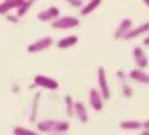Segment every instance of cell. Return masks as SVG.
<instances>
[{"label":"cell","instance_id":"6","mask_svg":"<svg viewBox=\"0 0 149 135\" xmlns=\"http://www.w3.org/2000/svg\"><path fill=\"white\" fill-rule=\"evenodd\" d=\"M35 85H38L39 88H44V90H50V91H55L58 90V82L52 77H47V76H35Z\"/></svg>","mask_w":149,"mask_h":135},{"label":"cell","instance_id":"11","mask_svg":"<svg viewBox=\"0 0 149 135\" xmlns=\"http://www.w3.org/2000/svg\"><path fill=\"white\" fill-rule=\"evenodd\" d=\"M149 33V22H143V24H140L138 27H132V30L129 31V33L124 36L123 39H135V38H138V36H141V35H148Z\"/></svg>","mask_w":149,"mask_h":135},{"label":"cell","instance_id":"14","mask_svg":"<svg viewBox=\"0 0 149 135\" xmlns=\"http://www.w3.org/2000/svg\"><path fill=\"white\" fill-rule=\"evenodd\" d=\"M100 3H102V0H86V3L82 6V10H80V16L91 14L94 10H97Z\"/></svg>","mask_w":149,"mask_h":135},{"label":"cell","instance_id":"10","mask_svg":"<svg viewBox=\"0 0 149 135\" xmlns=\"http://www.w3.org/2000/svg\"><path fill=\"white\" fill-rule=\"evenodd\" d=\"M129 79L134 80V82H138L141 85H149V74L144 72V69L141 68H135L129 72Z\"/></svg>","mask_w":149,"mask_h":135},{"label":"cell","instance_id":"12","mask_svg":"<svg viewBox=\"0 0 149 135\" xmlns=\"http://www.w3.org/2000/svg\"><path fill=\"white\" fill-rule=\"evenodd\" d=\"M24 0H3L0 2V16H6L11 11H16L22 5Z\"/></svg>","mask_w":149,"mask_h":135},{"label":"cell","instance_id":"7","mask_svg":"<svg viewBox=\"0 0 149 135\" xmlns=\"http://www.w3.org/2000/svg\"><path fill=\"white\" fill-rule=\"evenodd\" d=\"M132 27H134V22H132V19H123V20L119 22V25L115 28L113 38H115V39H123L124 36H126L129 31L132 30Z\"/></svg>","mask_w":149,"mask_h":135},{"label":"cell","instance_id":"5","mask_svg":"<svg viewBox=\"0 0 149 135\" xmlns=\"http://www.w3.org/2000/svg\"><path fill=\"white\" fill-rule=\"evenodd\" d=\"M104 97L100 94V91L97 88H91L90 93H88V102H90L91 108L96 110V112H100V110H104Z\"/></svg>","mask_w":149,"mask_h":135},{"label":"cell","instance_id":"4","mask_svg":"<svg viewBox=\"0 0 149 135\" xmlns=\"http://www.w3.org/2000/svg\"><path fill=\"white\" fill-rule=\"evenodd\" d=\"M97 85H99V91H100V94H102L104 99H110V85H108V79H107V72H105V69H104L102 66H100L97 69Z\"/></svg>","mask_w":149,"mask_h":135},{"label":"cell","instance_id":"27","mask_svg":"<svg viewBox=\"0 0 149 135\" xmlns=\"http://www.w3.org/2000/svg\"><path fill=\"white\" fill-rule=\"evenodd\" d=\"M83 2H85V0H83Z\"/></svg>","mask_w":149,"mask_h":135},{"label":"cell","instance_id":"19","mask_svg":"<svg viewBox=\"0 0 149 135\" xmlns=\"http://www.w3.org/2000/svg\"><path fill=\"white\" fill-rule=\"evenodd\" d=\"M13 132L14 134H22V135H33V134H36V130H33V129H29V127H14L13 129Z\"/></svg>","mask_w":149,"mask_h":135},{"label":"cell","instance_id":"17","mask_svg":"<svg viewBox=\"0 0 149 135\" xmlns=\"http://www.w3.org/2000/svg\"><path fill=\"white\" fill-rule=\"evenodd\" d=\"M64 108H66V115L69 118L74 116V99H72L71 94L64 96Z\"/></svg>","mask_w":149,"mask_h":135},{"label":"cell","instance_id":"15","mask_svg":"<svg viewBox=\"0 0 149 135\" xmlns=\"http://www.w3.org/2000/svg\"><path fill=\"white\" fill-rule=\"evenodd\" d=\"M77 41H79V38L75 35H69V36H64V38H61L57 43V47L58 49H69V47H72V46H75L77 44Z\"/></svg>","mask_w":149,"mask_h":135},{"label":"cell","instance_id":"2","mask_svg":"<svg viewBox=\"0 0 149 135\" xmlns=\"http://www.w3.org/2000/svg\"><path fill=\"white\" fill-rule=\"evenodd\" d=\"M50 25L55 30H72L80 25V20L75 16H58L55 20L50 22Z\"/></svg>","mask_w":149,"mask_h":135},{"label":"cell","instance_id":"22","mask_svg":"<svg viewBox=\"0 0 149 135\" xmlns=\"http://www.w3.org/2000/svg\"><path fill=\"white\" fill-rule=\"evenodd\" d=\"M141 129H143V134H148L149 135V120L141 122Z\"/></svg>","mask_w":149,"mask_h":135},{"label":"cell","instance_id":"16","mask_svg":"<svg viewBox=\"0 0 149 135\" xmlns=\"http://www.w3.org/2000/svg\"><path fill=\"white\" fill-rule=\"evenodd\" d=\"M119 127L124 130H140L141 129V122L135 121V120H127V121H121Z\"/></svg>","mask_w":149,"mask_h":135},{"label":"cell","instance_id":"13","mask_svg":"<svg viewBox=\"0 0 149 135\" xmlns=\"http://www.w3.org/2000/svg\"><path fill=\"white\" fill-rule=\"evenodd\" d=\"M74 116L77 118L80 122H88L90 115H88V108L83 102H80V101L74 102Z\"/></svg>","mask_w":149,"mask_h":135},{"label":"cell","instance_id":"3","mask_svg":"<svg viewBox=\"0 0 149 135\" xmlns=\"http://www.w3.org/2000/svg\"><path fill=\"white\" fill-rule=\"evenodd\" d=\"M54 46V38L52 36H42V38L33 41L27 46V52L29 54H38V52H44L49 47Z\"/></svg>","mask_w":149,"mask_h":135},{"label":"cell","instance_id":"26","mask_svg":"<svg viewBox=\"0 0 149 135\" xmlns=\"http://www.w3.org/2000/svg\"><path fill=\"white\" fill-rule=\"evenodd\" d=\"M29 2L31 3V5H33V3H35V2H38V0H29Z\"/></svg>","mask_w":149,"mask_h":135},{"label":"cell","instance_id":"9","mask_svg":"<svg viewBox=\"0 0 149 135\" xmlns=\"http://www.w3.org/2000/svg\"><path fill=\"white\" fill-rule=\"evenodd\" d=\"M132 55H134V60H135L136 68H141V69H146V68H148L149 60H148L146 52H144L141 47H135L134 52H132Z\"/></svg>","mask_w":149,"mask_h":135},{"label":"cell","instance_id":"24","mask_svg":"<svg viewBox=\"0 0 149 135\" xmlns=\"http://www.w3.org/2000/svg\"><path fill=\"white\" fill-rule=\"evenodd\" d=\"M143 43H144V46H149V33L146 35V38H144V41H143Z\"/></svg>","mask_w":149,"mask_h":135},{"label":"cell","instance_id":"1","mask_svg":"<svg viewBox=\"0 0 149 135\" xmlns=\"http://www.w3.org/2000/svg\"><path fill=\"white\" fill-rule=\"evenodd\" d=\"M71 129V124L63 120H42L36 122V130L42 134H63Z\"/></svg>","mask_w":149,"mask_h":135},{"label":"cell","instance_id":"25","mask_svg":"<svg viewBox=\"0 0 149 135\" xmlns=\"http://www.w3.org/2000/svg\"><path fill=\"white\" fill-rule=\"evenodd\" d=\"M143 3H144L146 6H149V0H143Z\"/></svg>","mask_w":149,"mask_h":135},{"label":"cell","instance_id":"23","mask_svg":"<svg viewBox=\"0 0 149 135\" xmlns=\"http://www.w3.org/2000/svg\"><path fill=\"white\" fill-rule=\"evenodd\" d=\"M6 19H8V20H11V22H14V24H17V20H19L17 16H11L10 13L6 14Z\"/></svg>","mask_w":149,"mask_h":135},{"label":"cell","instance_id":"21","mask_svg":"<svg viewBox=\"0 0 149 135\" xmlns=\"http://www.w3.org/2000/svg\"><path fill=\"white\" fill-rule=\"evenodd\" d=\"M66 3H69L71 6L74 8H82L83 6V0H64Z\"/></svg>","mask_w":149,"mask_h":135},{"label":"cell","instance_id":"8","mask_svg":"<svg viewBox=\"0 0 149 135\" xmlns=\"http://www.w3.org/2000/svg\"><path fill=\"white\" fill-rule=\"evenodd\" d=\"M58 16H60L58 6H49V8H46V10H42L41 13H38L36 19H38L39 22H52V20H55Z\"/></svg>","mask_w":149,"mask_h":135},{"label":"cell","instance_id":"18","mask_svg":"<svg viewBox=\"0 0 149 135\" xmlns=\"http://www.w3.org/2000/svg\"><path fill=\"white\" fill-rule=\"evenodd\" d=\"M31 6H33V5H31V3L29 2V0H24V2H22V5L19 6L17 10H16V16H17L19 19L24 17V16H25V14H27V13H29V11L31 10Z\"/></svg>","mask_w":149,"mask_h":135},{"label":"cell","instance_id":"20","mask_svg":"<svg viewBox=\"0 0 149 135\" xmlns=\"http://www.w3.org/2000/svg\"><path fill=\"white\" fill-rule=\"evenodd\" d=\"M123 93L126 97H132V94H134V90L130 88V85L126 83V82H123Z\"/></svg>","mask_w":149,"mask_h":135}]
</instances>
